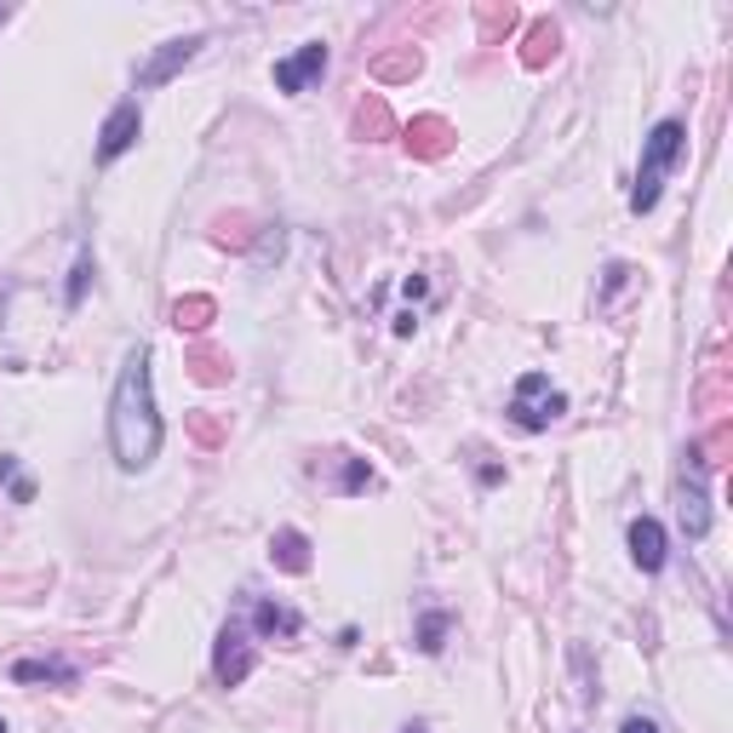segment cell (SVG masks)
Masks as SVG:
<instances>
[{
    "instance_id": "6da1fadb",
    "label": "cell",
    "mask_w": 733,
    "mask_h": 733,
    "mask_svg": "<svg viewBox=\"0 0 733 733\" xmlns=\"http://www.w3.org/2000/svg\"><path fill=\"white\" fill-rule=\"evenodd\" d=\"M110 447L121 470H149L161 453V413H156V373H149V350H126L115 401H110Z\"/></svg>"
},
{
    "instance_id": "7a4b0ae2",
    "label": "cell",
    "mask_w": 733,
    "mask_h": 733,
    "mask_svg": "<svg viewBox=\"0 0 733 733\" xmlns=\"http://www.w3.org/2000/svg\"><path fill=\"white\" fill-rule=\"evenodd\" d=\"M682 156H688V126L671 115V121L653 126L648 144H642V172H637V190H630V207H637V213H653V207H660L665 179H671V167H676Z\"/></svg>"
},
{
    "instance_id": "3957f363",
    "label": "cell",
    "mask_w": 733,
    "mask_h": 733,
    "mask_svg": "<svg viewBox=\"0 0 733 733\" xmlns=\"http://www.w3.org/2000/svg\"><path fill=\"white\" fill-rule=\"evenodd\" d=\"M562 413H568V396L550 385V373H522L516 378V396H511L516 430H550Z\"/></svg>"
},
{
    "instance_id": "277c9868",
    "label": "cell",
    "mask_w": 733,
    "mask_h": 733,
    "mask_svg": "<svg viewBox=\"0 0 733 733\" xmlns=\"http://www.w3.org/2000/svg\"><path fill=\"white\" fill-rule=\"evenodd\" d=\"M213 676L224 682V688H241V682L252 676V630L241 619H230L218 630V648H213Z\"/></svg>"
},
{
    "instance_id": "5b68a950",
    "label": "cell",
    "mask_w": 733,
    "mask_h": 733,
    "mask_svg": "<svg viewBox=\"0 0 733 733\" xmlns=\"http://www.w3.org/2000/svg\"><path fill=\"white\" fill-rule=\"evenodd\" d=\"M138 133H144V110H138V98H126V104L110 110L104 133H98V161H121L138 144Z\"/></svg>"
},
{
    "instance_id": "8992f818",
    "label": "cell",
    "mask_w": 733,
    "mask_h": 733,
    "mask_svg": "<svg viewBox=\"0 0 733 733\" xmlns=\"http://www.w3.org/2000/svg\"><path fill=\"white\" fill-rule=\"evenodd\" d=\"M321 75H327V46L321 41H305L293 58L275 64V92H310Z\"/></svg>"
},
{
    "instance_id": "52a82bcc",
    "label": "cell",
    "mask_w": 733,
    "mask_h": 733,
    "mask_svg": "<svg viewBox=\"0 0 733 733\" xmlns=\"http://www.w3.org/2000/svg\"><path fill=\"white\" fill-rule=\"evenodd\" d=\"M201 46H207V35H184V41H167V46H156V58H149L144 69H138V92H149V87H161V81H172Z\"/></svg>"
},
{
    "instance_id": "ba28073f",
    "label": "cell",
    "mask_w": 733,
    "mask_h": 733,
    "mask_svg": "<svg viewBox=\"0 0 733 733\" xmlns=\"http://www.w3.org/2000/svg\"><path fill=\"white\" fill-rule=\"evenodd\" d=\"M252 637H264V642H298V630H305V619H298V608H287V602H275V596H259L252 602Z\"/></svg>"
},
{
    "instance_id": "9c48e42d",
    "label": "cell",
    "mask_w": 733,
    "mask_h": 733,
    "mask_svg": "<svg viewBox=\"0 0 733 733\" xmlns=\"http://www.w3.org/2000/svg\"><path fill=\"white\" fill-rule=\"evenodd\" d=\"M665 527L660 522H653V516H637V522H630V562H637L642 573H660L665 568Z\"/></svg>"
},
{
    "instance_id": "30bf717a",
    "label": "cell",
    "mask_w": 733,
    "mask_h": 733,
    "mask_svg": "<svg viewBox=\"0 0 733 733\" xmlns=\"http://www.w3.org/2000/svg\"><path fill=\"white\" fill-rule=\"evenodd\" d=\"M270 556L282 573H310V539L298 534V527H282V534L270 539Z\"/></svg>"
},
{
    "instance_id": "8fae6325",
    "label": "cell",
    "mask_w": 733,
    "mask_h": 733,
    "mask_svg": "<svg viewBox=\"0 0 733 733\" xmlns=\"http://www.w3.org/2000/svg\"><path fill=\"white\" fill-rule=\"evenodd\" d=\"M682 527H688V539L711 534V504H705V488H699V465H694V482H682Z\"/></svg>"
},
{
    "instance_id": "7c38bea8",
    "label": "cell",
    "mask_w": 733,
    "mask_h": 733,
    "mask_svg": "<svg viewBox=\"0 0 733 733\" xmlns=\"http://www.w3.org/2000/svg\"><path fill=\"white\" fill-rule=\"evenodd\" d=\"M12 682H75V665L69 660H18L12 665Z\"/></svg>"
},
{
    "instance_id": "4fadbf2b",
    "label": "cell",
    "mask_w": 733,
    "mask_h": 733,
    "mask_svg": "<svg viewBox=\"0 0 733 733\" xmlns=\"http://www.w3.org/2000/svg\"><path fill=\"white\" fill-rule=\"evenodd\" d=\"M207 321H213V298H179V305H172V327H179V333H201Z\"/></svg>"
},
{
    "instance_id": "5bb4252c",
    "label": "cell",
    "mask_w": 733,
    "mask_h": 733,
    "mask_svg": "<svg viewBox=\"0 0 733 733\" xmlns=\"http://www.w3.org/2000/svg\"><path fill=\"white\" fill-rule=\"evenodd\" d=\"M408 144L419 149V156H442V149H447V121H413Z\"/></svg>"
},
{
    "instance_id": "9a60e30c",
    "label": "cell",
    "mask_w": 733,
    "mask_h": 733,
    "mask_svg": "<svg viewBox=\"0 0 733 733\" xmlns=\"http://www.w3.org/2000/svg\"><path fill=\"white\" fill-rule=\"evenodd\" d=\"M447 625H453L447 614H424V619H419V648H424V653H442V648H447V642H442Z\"/></svg>"
},
{
    "instance_id": "2e32d148",
    "label": "cell",
    "mask_w": 733,
    "mask_h": 733,
    "mask_svg": "<svg viewBox=\"0 0 733 733\" xmlns=\"http://www.w3.org/2000/svg\"><path fill=\"white\" fill-rule=\"evenodd\" d=\"M87 282H92V252H81V259H75V270H69V293H64V305H69V310L87 298Z\"/></svg>"
},
{
    "instance_id": "e0dca14e",
    "label": "cell",
    "mask_w": 733,
    "mask_h": 733,
    "mask_svg": "<svg viewBox=\"0 0 733 733\" xmlns=\"http://www.w3.org/2000/svg\"><path fill=\"white\" fill-rule=\"evenodd\" d=\"M545 46L556 53V30H550V23H539V30H534V46H527V64H545Z\"/></svg>"
},
{
    "instance_id": "ac0fdd59",
    "label": "cell",
    "mask_w": 733,
    "mask_h": 733,
    "mask_svg": "<svg viewBox=\"0 0 733 733\" xmlns=\"http://www.w3.org/2000/svg\"><path fill=\"white\" fill-rule=\"evenodd\" d=\"M619 733H660V722H648V717H630Z\"/></svg>"
},
{
    "instance_id": "d6986e66",
    "label": "cell",
    "mask_w": 733,
    "mask_h": 733,
    "mask_svg": "<svg viewBox=\"0 0 733 733\" xmlns=\"http://www.w3.org/2000/svg\"><path fill=\"white\" fill-rule=\"evenodd\" d=\"M401 733H424V722H408V728H401Z\"/></svg>"
},
{
    "instance_id": "ffe728a7",
    "label": "cell",
    "mask_w": 733,
    "mask_h": 733,
    "mask_svg": "<svg viewBox=\"0 0 733 733\" xmlns=\"http://www.w3.org/2000/svg\"><path fill=\"white\" fill-rule=\"evenodd\" d=\"M0 733H7V722H0Z\"/></svg>"
}]
</instances>
